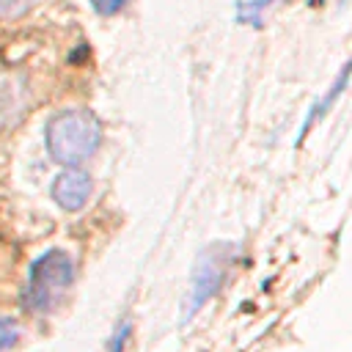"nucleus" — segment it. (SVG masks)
<instances>
[{"mask_svg": "<svg viewBox=\"0 0 352 352\" xmlns=\"http://www.w3.org/2000/svg\"><path fill=\"white\" fill-rule=\"evenodd\" d=\"M102 140V126L88 110H63L47 124V148L55 162L74 168L85 162Z\"/></svg>", "mask_w": 352, "mask_h": 352, "instance_id": "obj_1", "label": "nucleus"}, {"mask_svg": "<svg viewBox=\"0 0 352 352\" xmlns=\"http://www.w3.org/2000/svg\"><path fill=\"white\" fill-rule=\"evenodd\" d=\"M72 280H74V264H72V258H69L63 250L52 248V250L41 253V256L33 261L30 275H28L25 305H28L33 314H47V311H52V308L63 300V294H66V289L72 286Z\"/></svg>", "mask_w": 352, "mask_h": 352, "instance_id": "obj_2", "label": "nucleus"}, {"mask_svg": "<svg viewBox=\"0 0 352 352\" xmlns=\"http://www.w3.org/2000/svg\"><path fill=\"white\" fill-rule=\"evenodd\" d=\"M231 264V248L228 245H214L209 250L201 253L198 258V267L192 272V280H190V292H187V311H184V319H190L198 308H204L220 289L223 278H226V270Z\"/></svg>", "mask_w": 352, "mask_h": 352, "instance_id": "obj_3", "label": "nucleus"}, {"mask_svg": "<svg viewBox=\"0 0 352 352\" xmlns=\"http://www.w3.org/2000/svg\"><path fill=\"white\" fill-rule=\"evenodd\" d=\"M91 190H94V184H91V179L82 173V170H63L55 182H52V198H55V204L60 206V209H66V212H77V209H82L85 204H88V198H91Z\"/></svg>", "mask_w": 352, "mask_h": 352, "instance_id": "obj_4", "label": "nucleus"}, {"mask_svg": "<svg viewBox=\"0 0 352 352\" xmlns=\"http://www.w3.org/2000/svg\"><path fill=\"white\" fill-rule=\"evenodd\" d=\"M19 113H22L19 82H11L8 77H0V126L14 121Z\"/></svg>", "mask_w": 352, "mask_h": 352, "instance_id": "obj_5", "label": "nucleus"}, {"mask_svg": "<svg viewBox=\"0 0 352 352\" xmlns=\"http://www.w3.org/2000/svg\"><path fill=\"white\" fill-rule=\"evenodd\" d=\"M349 74H352V60H349V63L344 66V72H341V74H338V80L333 82V91H330V94H327V96H324V99H322V102H319V104L314 107V113H311V116L305 118V124H302V132H300V135H305V132H308V126H311V124H314L316 118H322V116H324V113L330 110V104H333V102H336V99H338V96L344 94V85L349 82Z\"/></svg>", "mask_w": 352, "mask_h": 352, "instance_id": "obj_6", "label": "nucleus"}, {"mask_svg": "<svg viewBox=\"0 0 352 352\" xmlns=\"http://www.w3.org/2000/svg\"><path fill=\"white\" fill-rule=\"evenodd\" d=\"M19 333H22V327H19L16 319L0 316V352H8L19 341Z\"/></svg>", "mask_w": 352, "mask_h": 352, "instance_id": "obj_7", "label": "nucleus"}, {"mask_svg": "<svg viewBox=\"0 0 352 352\" xmlns=\"http://www.w3.org/2000/svg\"><path fill=\"white\" fill-rule=\"evenodd\" d=\"M129 338H132V322L129 319H121L118 327L113 330L110 341H107V352H124L126 344H129Z\"/></svg>", "mask_w": 352, "mask_h": 352, "instance_id": "obj_8", "label": "nucleus"}, {"mask_svg": "<svg viewBox=\"0 0 352 352\" xmlns=\"http://www.w3.org/2000/svg\"><path fill=\"white\" fill-rule=\"evenodd\" d=\"M41 0H0V16H19L30 8H36Z\"/></svg>", "mask_w": 352, "mask_h": 352, "instance_id": "obj_9", "label": "nucleus"}, {"mask_svg": "<svg viewBox=\"0 0 352 352\" xmlns=\"http://www.w3.org/2000/svg\"><path fill=\"white\" fill-rule=\"evenodd\" d=\"M272 0H248L239 6V19L242 22H258L261 19V11L270 6Z\"/></svg>", "mask_w": 352, "mask_h": 352, "instance_id": "obj_10", "label": "nucleus"}, {"mask_svg": "<svg viewBox=\"0 0 352 352\" xmlns=\"http://www.w3.org/2000/svg\"><path fill=\"white\" fill-rule=\"evenodd\" d=\"M124 3H126V0H91V6H94L99 14H104V16L116 14V11H118Z\"/></svg>", "mask_w": 352, "mask_h": 352, "instance_id": "obj_11", "label": "nucleus"}]
</instances>
